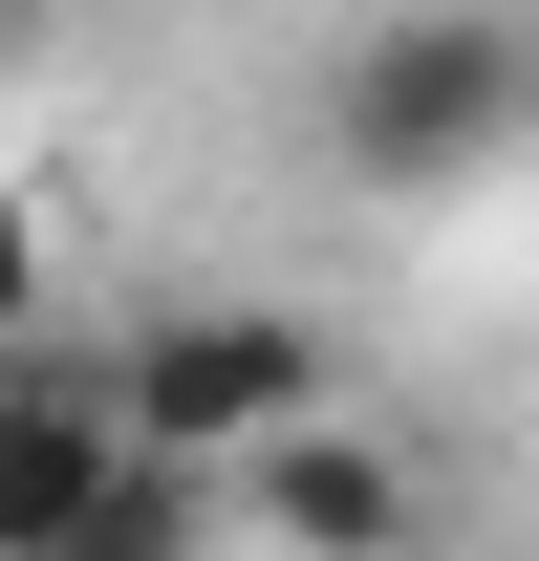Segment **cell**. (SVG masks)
I'll return each instance as SVG.
<instances>
[{
	"mask_svg": "<svg viewBox=\"0 0 539 561\" xmlns=\"http://www.w3.org/2000/svg\"><path fill=\"white\" fill-rule=\"evenodd\" d=\"M195 518H216L195 454H151V432H130V476L87 496V540H66V561H195Z\"/></svg>",
	"mask_w": 539,
	"mask_h": 561,
	"instance_id": "cell-5",
	"label": "cell"
},
{
	"mask_svg": "<svg viewBox=\"0 0 539 561\" xmlns=\"http://www.w3.org/2000/svg\"><path fill=\"white\" fill-rule=\"evenodd\" d=\"M108 476H130V411H108V367L0 346V561H66Z\"/></svg>",
	"mask_w": 539,
	"mask_h": 561,
	"instance_id": "cell-3",
	"label": "cell"
},
{
	"mask_svg": "<svg viewBox=\"0 0 539 561\" xmlns=\"http://www.w3.org/2000/svg\"><path fill=\"white\" fill-rule=\"evenodd\" d=\"M0 44H22V0H0Z\"/></svg>",
	"mask_w": 539,
	"mask_h": 561,
	"instance_id": "cell-7",
	"label": "cell"
},
{
	"mask_svg": "<svg viewBox=\"0 0 539 561\" xmlns=\"http://www.w3.org/2000/svg\"><path fill=\"white\" fill-rule=\"evenodd\" d=\"M108 411L151 432V454H280V432H324V324L302 302H173V324H130V367H108Z\"/></svg>",
	"mask_w": 539,
	"mask_h": 561,
	"instance_id": "cell-2",
	"label": "cell"
},
{
	"mask_svg": "<svg viewBox=\"0 0 539 561\" xmlns=\"http://www.w3.org/2000/svg\"><path fill=\"white\" fill-rule=\"evenodd\" d=\"M518 108H539V66L496 44V22H454V0L367 22V44H345V87H324L345 173H389V195H432V173H474V151H518Z\"/></svg>",
	"mask_w": 539,
	"mask_h": 561,
	"instance_id": "cell-1",
	"label": "cell"
},
{
	"mask_svg": "<svg viewBox=\"0 0 539 561\" xmlns=\"http://www.w3.org/2000/svg\"><path fill=\"white\" fill-rule=\"evenodd\" d=\"M260 518L302 561H410V476L367 454V432H280V454H260Z\"/></svg>",
	"mask_w": 539,
	"mask_h": 561,
	"instance_id": "cell-4",
	"label": "cell"
},
{
	"mask_svg": "<svg viewBox=\"0 0 539 561\" xmlns=\"http://www.w3.org/2000/svg\"><path fill=\"white\" fill-rule=\"evenodd\" d=\"M22 324H44V216L0 195V346H22Z\"/></svg>",
	"mask_w": 539,
	"mask_h": 561,
	"instance_id": "cell-6",
	"label": "cell"
}]
</instances>
